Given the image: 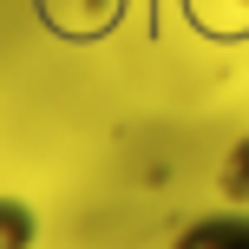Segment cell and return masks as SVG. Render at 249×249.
I'll return each mask as SVG.
<instances>
[{
  "label": "cell",
  "instance_id": "1",
  "mask_svg": "<svg viewBox=\"0 0 249 249\" xmlns=\"http://www.w3.org/2000/svg\"><path fill=\"white\" fill-rule=\"evenodd\" d=\"M20 236H26V210L0 203V243H20Z\"/></svg>",
  "mask_w": 249,
  "mask_h": 249
},
{
  "label": "cell",
  "instance_id": "2",
  "mask_svg": "<svg viewBox=\"0 0 249 249\" xmlns=\"http://www.w3.org/2000/svg\"><path fill=\"white\" fill-rule=\"evenodd\" d=\"M223 177H230V190H236V197H249V144L230 158V171H223Z\"/></svg>",
  "mask_w": 249,
  "mask_h": 249
}]
</instances>
